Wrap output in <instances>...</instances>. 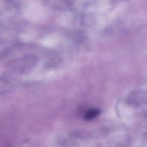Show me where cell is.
<instances>
[{
    "label": "cell",
    "instance_id": "cell-1",
    "mask_svg": "<svg viewBox=\"0 0 147 147\" xmlns=\"http://www.w3.org/2000/svg\"><path fill=\"white\" fill-rule=\"evenodd\" d=\"M98 114L99 111L97 110H91L86 113L84 118L86 120H90L96 117Z\"/></svg>",
    "mask_w": 147,
    "mask_h": 147
}]
</instances>
